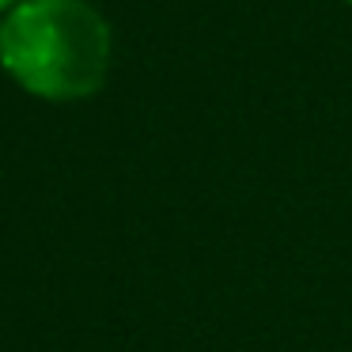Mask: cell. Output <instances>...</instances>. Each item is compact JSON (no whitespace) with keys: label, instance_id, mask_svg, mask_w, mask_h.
<instances>
[{"label":"cell","instance_id":"cell-1","mask_svg":"<svg viewBox=\"0 0 352 352\" xmlns=\"http://www.w3.org/2000/svg\"><path fill=\"white\" fill-rule=\"evenodd\" d=\"M0 61L42 99H84L110 69V27L87 0H23L0 23Z\"/></svg>","mask_w":352,"mask_h":352},{"label":"cell","instance_id":"cell-2","mask_svg":"<svg viewBox=\"0 0 352 352\" xmlns=\"http://www.w3.org/2000/svg\"><path fill=\"white\" fill-rule=\"evenodd\" d=\"M4 4H12V0H0V8H4Z\"/></svg>","mask_w":352,"mask_h":352}]
</instances>
